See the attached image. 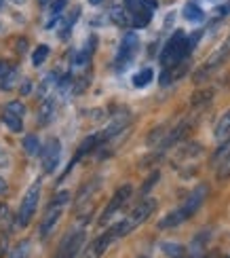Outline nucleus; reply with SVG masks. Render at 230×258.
Segmentation results:
<instances>
[{
    "label": "nucleus",
    "mask_w": 230,
    "mask_h": 258,
    "mask_svg": "<svg viewBox=\"0 0 230 258\" xmlns=\"http://www.w3.org/2000/svg\"><path fill=\"white\" fill-rule=\"evenodd\" d=\"M192 49H194V45L190 42V36L182 30H175L171 34V38L167 40V45L163 47V53H161L163 68L169 70V68H175V66H180V63H184L188 59Z\"/></svg>",
    "instance_id": "f257e3e1"
},
{
    "label": "nucleus",
    "mask_w": 230,
    "mask_h": 258,
    "mask_svg": "<svg viewBox=\"0 0 230 258\" xmlns=\"http://www.w3.org/2000/svg\"><path fill=\"white\" fill-rule=\"evenodd\" d=\"M205 197H207V186H205V184H199V186H196V188L190 192L188 199H186L178 210L169 212L167 216L159 222V229H171V227H178V224H182L184 220H188L192 214L203 206Z\"/></svg>",
    "instance_id": "f03ea898"
},
{
    "label": "nucleus",
    "mask_w": 230,
    "mask_h": 258,
    "mask_svg": "<svg viewBox=\"0 0 230 258\" xmlns=\"http://www.w3.org/2000/svg\"><path fill=\"white\" fill-rule=\"evenodd\" d=\"M228 57H230V36H228V38L222 42V45H220V47H217V49L211 53V57L207 59V61L203 63V66L199 68V72L194 74V81H196V83L205 81V79L209 77V74H211L213 70L220 68V66H222V63H224Z\"/></svg>",
    "instance_id": "7ed1b4c3"
},
{
    "label": "nucleus",
    "mask_w": 230,
    "mask_h": 258,
    "mask_svg": "<svg viewBox=\"0 0 230 258\" xmlns=\"http://www.w3.org/2000/svg\"><path fill=\"white\" fill-rule=\"evenodd\" d=\"M38 199H40V182H34L28 192L24 195V201L19 206V214H17V224L19 227H28L32 216L36 212V206H38Z\"/></svg>",
    "instance_id": "20e7f679"
},
{
    "label": "nucleus",
    "mask_w": 230,
    "mask_h": 258,
    "mask_svg": "<svg viewBox=\"0 0 230 258\" xmlns=\"http://www.w3.org/2000/svg\"><path fill=\"white\" fill-rule=\"evenodd\" d=\"M65 201H68V192H59V195L55 197V201H53V206L47 210L45 218H42V224H40V239H47L53 233V229H55V224L61 216V210L65 206Z\"/></svg>",
    "instance_id": "39448f33"
},
{
    "label": "nucleus",
    "mask_w": 230,
    "mask_h": 258,
    "mask_svg": "<svg viewBox=\"0 0 230 258\" xmlns=\"http://www.w3.org/2000/svg\"><path fill=\"white\" fill-rule=\"evenodd\" d=\"M137 47H139V38L135 32H127V34L123 36V40H120V47H118V53H116V68L118 70H125L131 59L135 57L137 53Z\"/></svg>",
    "instance_id": "423d86ee"
},
{
    "label": "nucleus",
    "mask_w": 230,
    "mask_h": 258,
    "mask_svg": "<svg viewBox=\"0 0 230 258\" xmlns=\"http://www.w3.org/2000/svg\"><path fill=\"white\" fill-rule=\"evenodd\" d=\"M59 159H61V144H59V140L51 138L49 142L42 146V153H40L45 174H53V171H55V167L59 165Z\"/></svg>",
    "instance_id": "0eeeda50"
},
{
    "label": "nucleus",
    "mask_w": 230,
    "mask_h": 258,
    "mask_svg": "<svg viewBox=\"0 0 230 258\" xmlns=\"http://www.w3.org/2000/svg\"><path fill=\"white\" fill-rule=\"evenodd\" d=\"M83 237H85V231L68 233V235L63 237V241L59 243L57 256H55V258H74L76 254H79L81 245H83Z\"/></svg>",
    "instance_id": "6e6552de"
},
{
    "label": "nucleus",
    "mask_w": 230,
    "mask_h": 258,
    "mask_svg": "<svg viewBox=\"0 0 230 258\" xmlns=\"http://www.w3.org/2000/svg\"><path fill=\"white\" fill-rule=\"evenodd\" d=\"M125 7H127V11H129V15H131V26H135V28H146V26L150 24L152 11L146 9L141 0H125Z\"/></svg>",
    "instance_id": "1a4fd4ad"
},
{
    "label": "nucleus",
    "mask_w": 230,
    "mask_h": 258,
    "mask_svg": "<svg viewBox=\"0 0 230 258\" xmlns=\"http://www.w3.org/2000/svg\"><path fill=\"white\" fill-rule=\"evenodd\" d=\"M131 192H133V188H131V184H125V186H120L116 192H114V197L110 199V203H108V208L104 210L102 214V224H106L108 220H110L114 214L120 210L127 203V199L131 197Z\"/></svg>",
    "instance_id": "9d476101"
},
{
    "label": "nucleus",
    "mask_w": 230,
    "mask_h": 258,
    "mask_svg": "<svg viewBox=\"0 0 230 258\" xmlns=\"http://www.w3.org/2000/svg\"><path fill=\"white\" fill-rule=\"evenodd\" d=\"M155 208H157V201L155 199H146V201H141V203H137V208L129 214V216L125 218V222H127V227L133 231L137 224H141V222H146L148 218H150V214L155 212Z\"/></svg>",
    "instance_id": "9b49d317"
},
{
    "label": "nucleus",
    "mask_w": 230,
    "mask_h": 258,
    "mask_svg": "<svg viewBox=\"0 0 230 258\" xmlns=\"http://www.w3.org/2000/svg\"><path fill=\"white\" fill-rule=\"evenodd\" d=\"M112 241H114V237H112L110 229H108L106 233H102L100 237H95V239L89 243V248H87V252H85V258H102V256L106 254V250L110 248Z\"/></svg>",
    "instance_id": "f8f14e48"
},
{
    "label": "nucleus",
    "mask_w": 230,
    "mask_h": 258,
    "mask_svg": "<svg viewBox=\"0 0 230 258\" xmlns=\"http://www.w3.org/2000/svg\"><path fill=\"white\" fill-rule=\"evenodd\" d=\"M104 140H106V138H104V134H93V136H87V140H85V142L79 146V150H76V157H74V161H72V165H74L79 159H83L85 155H89L91 150H95L97 146H100V144L104 142ZM72 165H70V167H72ZM70 167H68V169H70Z\"/></svg>",
    "instance_id": "ddd939ff"
},
{
    "label": "nucleus",
    "mask_w": 230,
    "mask_h": 258,
    "mask_svg": "<svg viewBox=\"0 0 230 258\" xmlns=\"http://www.w3.org/2000/svg\"><path fill=\"white\" fill-rule=\"evenodd\" d=\"M17 81V74L15 70L11 68V63L0 59V89H11Z\"/></svg>",
    "instance_id": "4468645a"
},
{
    "label": "nucleus",
    "mask_w": 230,
    "mask_h": 258,
    "mask_svg": "<svg viewBox=\"0 0 230 258\" xmlns=\"http://www.w3.org/2000/svg\"><path fill=\"white\" fill-rule=\"evenodd\" d=\"M53 114H55V102H53V98H45L40 104V110H38V123L40 125L51 123Z\"/></svg>",
    "instance_id": "2eb2a0df"
},
{
    "label": "nucleus",
    "mask_w": 230,
    "mask_h": 258,
    "mask_svg": "<svg viewBox=\"0 0 230 258\" xmlns=\"http://www.w3.org/2000/svg\"><path fill=\"white\" fill-rule=\"evenodd\" d=\"M228 138H230V110L224 112L215 125V140L217 142H226Z\"/></svg>",
    "instance_id": "dca6fc26"
},
{
    "label": "nucleus",
    "mask_w": 230,
    "mask_h": 258,
    "mask_svg": "<svg viewBox=\"0 0 230 258\" xmlns=\"http://www.w3.org/2000/svg\"><path fill=\"white\" fill-rule=\"evenodd\" d=\"M24 116H19V114H15V112H11V110H7L5 108V112H3V121H5V125L11 129V132H21L24 129Z\"/></svg>",
    "instance_id": "f3484780"
},
{
    "label": "nucleus",
    "mask_w": 230,
    "mask_h": 258,
    "mask_svg": "<svg viewBox=\"0 0 230 258\" xmlns=\"http://www.w3.org/2000/svg\"><path fill=\"white\" fill-rule=\"evenodd\" d=\"M184 17L188 19V21H194V24H199V21L205 19V13H203V9L196 5V3H188L184 7Z\"/></svg>",
    "instance_id": "a211bd4d"
},
{
    "label": "nucleus",
    "mask_w": 230,
    "mask_h": 258,
    "mask_svg": "<svg viewBox=\"0 0 230 258\" xmlns=\"http://www.w3.org/2000/svg\"><path fill=\"white\" fill-rule=\"evenodd\" d=\"M110 17H112V21L116 26H131V15H129V11H127L125 5L123 7H114Z\"/></svg>",
    "instance_id": "6ab92c4d"
},
{
    "label": "nucleus",
    "mask_w": 230,
    "mask_h": 258,
    "mask_svg": "<svg viewBox=\"0 0 230 258\" xmlns=\"http://www.w3.org/2000/svg\"><path fill=\"white\" fill-rule=\"evenodd\" d=\"M152 79H155V72H152V68H141L133 77V87H137V89L146 87V85H150Z\"/></svg>",
    "instance_id": "aec40b11"
},
{
    "label": "nucleus",
    "mask_w": 230,
    "mask_h": 258,
    "mask_svg": "<svg viewBox=\"0 0 230 258\" xmlns=\"http://www.w3.org/2000/svg\"><path fill=\"white\" fill-rule=\"evenodd\" d=\"M24 148H26V153H28L30 157H36V155L42 153L40 142H38L36 136H26V138H24Z\"/></svg>",
    "instance_id": "412c9836"
},
{
    "label": "nucleus",
    "mask_w": 230,
    "mask_h": 258,
    "mask_svg": "<svg viewBox=\"0 0 230 258\" xmlns=\"http://www.w3.org/2000/svg\"><path fill=\"white\" fill-rule=\"evenodd\" d=\"M79 15H81V9L76 7V9L72 11V15L63 21V26H61V30H59V36H61V38H68V32H70V30H72V26L76 24V19H79Z\"/></svg>",
    "instance_id": "4be33fe9"
},
{
    "label": "nucleus",
    "mask_w": 230,
    "mask_h": 258,
    "mask_svg": "<svg viewBox=\"0 0 230 258\" xmlns=\"http://www.w3.org/2000/svg\"><path fill=\"white\" fill-rule=\"evenodd\" d=\"M161 250L165 252L169 258H184V254H186V250L182 248L180 243H163Z\"/></svg>",
    "instance_id": "5701e85b"
},
{
    "label": "nucleus",
    "mask_w": 230,
    "mask_h": 258,
    "mask_svg": "<svg viewBox=\"0 0 230 258\" xmlns=\"http://www.w3.org/2000/svg\"><path fill=\"white\" fill-rule=\"evenodd\" d=\"M47 57H49V47L47 45H38L36 51H34V55H32V63H34V66H40Z\"/></svg>",
    "instance_id": "b1692460"
},
{
    "label": "nucleus",
    "mask_w": 230,
    "mask_h": 258,
    "mask_svg": "<svg viewBox=\"0 0 230 258\" xmlns=\"http://www.w3.org/2000/svg\"><path fill=\"white\" fill-rule=\"evenodd\" d=\"M9 258H30V243H28V241H21L17 248L11 252Z\"/></svg>",
    "instance_id": "393cba45"
},
{
    "label": "nucleus",
    "mask_w": 230,
    "mask_h": 258,
    "mask_svg": "<svg viewBox=\"0 0 230 258\" xmlns=\"http://www.w3.org/2000/svg\"><path fill=\"white\" fill-rule=\"evenodd\" d=\"M55 83H57V79L53 77V74H49V77L42 81V83H40V87H38V95H40V98H47V91H49Z\"/></svg>",
    "instance_id": "a878e982"
},
{
    "label": "nucleus",
    "mask_w": 230,
    "mask_h": 258,
    "mask_svg": "<svg viewBox=\"0 0 230 258\" xmlns=\"http://www.w3.org/2000/svg\"><path fill=\"white\" fill-rule=\"evenodd\" d=\"M5 108L11 110V112H15V114H19V116H24V114H26V106H24V102H9Z\"/></svg>",
    "instance_id": "bb28decb"
},
{
    "label": "nucleus",
    "mask_w": 230,
    "mask_h": 258,
    "mask_svg": "<svg viewBox=\"0 0 230 258\" xmlns=\"http://www.w3.org/2000/svg\"><path fill=\"white\" fill-rule=\"evenodd\" d=\"M157 180H159V171H152L150 178L144 182V186H141V195H146V192H150V188L157 184Z\"/></svg>",
    "instance_id": "cd10ccee"
},
{
    "label": "nucleus",
    "mask_w": 230,
    "mask_h": 258,
    "mask_svg": "<svg viewBox=\"0 0 230 258\" xmlns=\"http://www.w3.org/2000/svg\"><path fill=\"white\" fill-rule=\"evenodd\" d=\"M211 100V91H199L192 95V104H207Z\"/></svg>",
    "instance_id": "c85d7f7f"
},
{
    "label": "nucleus",
    "mask_w": 230,
    "mask_h": 258,
    "mask_svg": "<svg viewBox=\"0 0 230 258\" xmlns=\"http://www.w3.org/2000/svg\"><path fill=\"white\" fill-rule=\"evenodd\" d=\"M141 3H144V7H146V9H150V11H155V9L159 7L157 0H141Z\"/></svg>",
    "instance_id": "c756f323"
},
{
    "label": "nucleus",
    "mask_w": 230,
    "mask_h": 258,
    "mask_svg": "<svg viewBox=\"0 0 230 258\" xmlns=\"http://www.w3.org/2000/svg\"><path fill=\"white\" fill-rule=\"evenodd\" d=\"M3 163H9V159H7V155H5V150L0 148V165H3Z\"/></svg>",
    "instance_id": "7c9ffc66"
},
{
    "label": "nucleus",
    "mask_w": 230,
    "mask_h": 258,
    "mask_svg": "<svg viewBox=\"0 0 230 258\" xmlns=\"http://www.w3.org/2000/svg\"><path fill=\"white\" fill-rule=\"evenodd\" d=\"M7 190V182L3 180V178H0V192H5Z\"/></svg>",
    "instance_id": "2f4dec72"
},
{
    "label": "nucleus",
    "mask_w": 230,
    "mask_h": 258,
    "mask_svg": "<svg viewBox=\"0 0 230 258\" xmlns=\"http://www.w3.org/2000/svg\"><path fill=\"white\" fill-rule=\"evenodd\" d=\"M21 91H24V93H28V91H30V83H28V81L24 83V89H21Z\"/></svg>",
    "instance_id": "473e14b6"
},
{
    "label": "nucleus",
    "mask_w": 230,
    "mask_h": 258,
    "mask_svg": "<svg viewBox=\"0 0 230 258\" xmlns=\"http://www.w3.org/2000/svg\"><path fill=\"white\" fill-rule=\"evenodd\" d=\"M38 3H40V5H42V7H47V5H49V3H51V0H38Z\"/></svg>",
    "instance_id": "72a5a7b5"
},
{
    "label": "nucleus",
    "mask_w": 230,
    "mask_h": 258,
    "mask_svg": "<svg viewBox=\"0 0 230 258\" xmlns=\"http://www.w3.org/2000/svg\"><path fill=\"white\" fill-rule=\"evenodd\" d=\"M89 3H91V5H100V3H102V0H89Z\"/></svg>",
    "instance_id": "f704fd0d"
},
{
    "label": "nucleus",
    "mask_w": 230,
    "mask_h": 258,
    "mask_svg": "<svg viewBox=\"0 0 230 258\" xmlns=\"http://www.w3.org/2000/svg\"><path fill=\"white\" fill-rule=\"evenodd\" d=\"M139 258H148V256H139Z\"/></svg>",
    "instance_id": "c9c22d12"
},
{
    "label": "nucleus",
    "mask_w": 230,
    "mask_h": 258,
    "mask_svg": "<svg viewBox=\"0 0 230 258\" xmlns=\"http://www.w3.org/2000/svg\"><path fill=\"white\" fill-rule=\"evenodd\" d=\"M3 3H5V0H0V5H3Z\"/></svg>",
    "instance_id": "e433bc0d"
},
{
    "label": "nucleus",
    "mask_w": 230,
    "mask_h": 258,
    "mask_svg": "<svg viewBox=\"0 0 230 258\" xmlns=\"http://www.w3.org/2000/svg\"><path fill=\"white\" fill-rule=\"evenodd\" d=\"M228 11H230V3H228Z\"/></svg>",
    "instance_id": "4c0bfd02"
}]
</instances>
